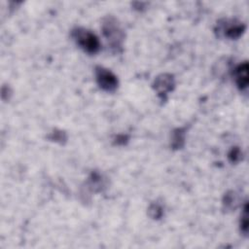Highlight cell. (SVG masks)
I'll list each match as a JSON object with an SVG mask.
<instances>
[{
    "label": "cell",
    "mask_w": 249,
    "mask_h": 249,
    "mask_svg": "<svg viewBox=\"0 0 249 249\" xmlns=\"http://www.w3.org/2000/svg\"><path fill=\"white\" fill-rule=\"evenodd\" d=\"M240 229L244 234H247V232H248V206H247V203H245L244 208H243V213L241 215Z\"/></svg>",
    "instance_id": "52a82bcc"
},
{
    "label": "cell",
    "mask_w": 249,
    "mask_h": 249,
    "mask_svg": "<svg viewBox=\"0 0 249 249\" xmlns=\"http://www.w3.org/2000/svg\"><path fill=\"white\" fill-rule=\"evenodd\" d=\"M240 156H241V153L239 151V149L237 148H233L231 153L229 154V158L231 161H237L240 160Z\"/></svg>",
    "instance_id": "ba28073f"
},
{
    "label": "cell",
    "mask_w": 249,
    "mask_h": 249,
    "mask_svg": "<svg viewBox=\"0 0 249 249\" xmlns=\"http://www.w3.org/2000/svg\"><path fill=\"white\" fill-rule=\"evenodd\" d=\"M72 35L76 43L87 53H95L98 52L100 43L98 38L90 31L84 28H77L73 30Z\"/></svg>",
    "instance_id": "6da1fadb"
},
{
    "label": "cell",
    "mask_w": 249,
    "mask_h": 249,
    "mask_svg": "<svg viewBox=\"0 0 249 249\" xmlns=\"http://www.w3.org/2000/svg\"><path fill=\"white\" fill-rule=\"evenodd\" d=\"M174 86L173 78L170 75H161L157 78L155 82V88L160 94H166L172 89Z\"/></svg>",
    "instance_id": "5b68a950"
},
{
    "label": "cell",
    "mask_w": 249,
    "mask_h": 249,
    "mask_svg": "<svg viewBox=\"0 0 249 249\" xmlns=\"http://www.w3.org/2000/svg\"><path fill=\"white\" fill-rule=\"evenodd\" d=\"M102 29L105 37L107 40H110L111 44H114L115 46L120 45L123 40V32L113 18H108L107 21L103 23Z\"/></svg>",
    "instance_id": "3957f363"
},
{
    "label": "cell",
    "mask_w": 249,
    "mask_h": 249,
    "mask_svg": "<svg viewBox=\"0 0 249 249\" xmlns=\"http://www.w3.org/2000/svg\"><path fill=\"white\" fill-rule=\"evenodd\" d=\"M235 81L237 87L241 90H245L248 88V63L244 61L235 68Z\"/></svg>",
    "instance_id": "277c9868"
},
{
    "label": "cell",
    "mask_w": 249,
    "mask_h": 249,
    "mask_svg": "<svg viewBox=\"0 0 249 249\" xmlns=\"http://www.w3.org/2000/svg\"><path fill=\"white\" fill-rule=\"evenodd\" d=\"M95 77L98 86L106 91H114L118 87L117 77L104 67L97 66L95 68Z\"/></svg>",
    "instance_id": "7a4b0ae2"
},
{
    "label": "cell",
    "mask_w": 249,
    "mask_h": 249,
    "mask_svg": "<svg viewBox=\"0 0 249 249\" xmlns=\"http://www.w3.org/2000/svg\"><path fill=\"white\" fill-rule=\"evenodd\" d=\"M224 35L228 38H231V39H236L238 38L244 31L245 29V25L242 24V23H235V22H231V24L229 23H226L225 25H223L221 27Z\"/></svg>",
    "instance_id": "8992f818"
}]
</instances>
